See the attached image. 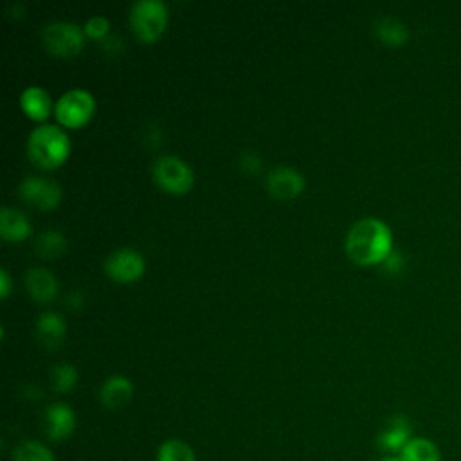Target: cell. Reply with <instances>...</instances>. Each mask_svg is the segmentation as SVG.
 I'll list each match as a JSON object with an SVG mask.
<instances>
[{"label":"cell","mask_w":461,"mask_h":461,"mask_svg":"<svg viewBox=\"0 0 461 461\" xmlns=\"http://www.w3.org/2000/svg\"><path fill=\"white\" fill-rule=\"evenodd\" d=\"M95 110L94 95L86 88H70L59 95L54 104L56 119L67 128H77L85 124Z\"/></svg>","instance_id":"cell-5"},{"label":"cell","mask_w":461,"mask_h":461,"mask_svg":"<svg viewBox=\"0 0 461 461\" xmlns=\"http://www.w3.org/2000/svg\"><path fill=\"white\" fill-rule=\"evenodd\" d=\"M344 249L348 258L357 265L384 263L393 252L391 229L375 216L360 218L349 227Z\"/></svg>","instance_id":"cell-1"},{"label":"cell","mask_w":461,"mask_h":461,"mask_svg":"<svg viewBox=\"0 0 461 461\" xmlns=\"http://www.w3.org/2000/svg\"><path fill=\"white\" fill-rule=\"evenodd\" d=\"M29 232H31V223L22 211L9 205H4L0 209V234L4 240L20 241L27 238Z\"/></svg>","instance_id":"cell-15"},{"label":"cell","mask_w":461,"mask_h":461,"mask_svg":"<svg viewBox=\"0 0 461 461\" xmlns=\"http://www.w3.org/2000/svg\"><path fill=\"white\" fill-rule=\"evenodd\" d=\"M380 461H400V456H396V454H385Z\"/></svg>","instance_id":"cell-26"},{"label":"cell","mask_w":461,"mask_h":461,"mask_svg":"<svg viewBox=\"0 0 461 461\" xmlns=\"http://www.w3.org/2000/svg\"><path fill=\"white\" fill-rule=\"evenodd\" d=\"M133 34L142 41L157 40L167 23V9L162 0H135L128 11Z\"/></svg>","instance_id":"cell-3"},{"label":"cell","mask_w":461,"mask_h":461,"mask_svg":"<svg viewBox=\"0 0 461 461\" xmlns=\"http://www.w3.org/2000/svg\"><path fill=\"white\" fill-rule=\"evenodd\" d=\"M375 32L376 36L387 43V45H393V47H398V45H403L405 40H407V29L405 25L393 18V16H384L380 18L376 23H375Z\"/></svg>","instance_id":"cell-18"},{"label":"cell","mask_w":461,"mask_h":461,"mask_svg":"<svg viewBox=\"0 0 461 461\" xmlns=\"http://www.w3.org/2000/svg\"><path fill=\"white\" fill-rule=\"evenodd\" d=\"M76 429V414L65 402H54L45 409V432L52 441H65Z\"/></svg>","instance_id":"cell-10"},{"label":"cell","mask_w":461,"mask_h":461,"mask_svg":"<svg viewBox=\"0 0 461 461\" xmlns=\"http://www.w3.org/2000/svg\"><path fill=\"white\" fill-rule=\"evenodd\" d=\"M398 456L400 461H443L439 447L423 436H412Z\"/></svg>","instance_id":"cell-17"},{"label":"cell","mask_w":461,"mask_h":461,"mask_svg":"<svg viewBox=\"0 0 461 461\" xmlns=\"http://www.w3.org/2000/svg\"><path fill=\"white\" fill-rule=\"evenodd\" d=\"M20 106L29 117H32L36 121H43L52 108V101L45 88H41L38 85H31L22 90Z\"/></svg>","instance_id":"cell-14"},{"label":"cell","mask_w":461,"mask_h":461,"mask_svg":"<svg viewBox=\"0 0 461 461\" xmlns=\"http://www.w3.org/2000/svg\"><path fill=\"white\" fill-rule=\"evenodd\" d=\"M36 335L47 348H56L65 337V321L56 312H43L36 321Z\"/></svg>","instance_id":"cell-16"},{"label":"cell","mask_w":461,"mask_h":461,"mask_svg":"<svg viewBox=\"0 0 461 461\" xmlns=\"http://www.w3.org/2000/svg\"><path fill=\"white\" fill-rule=\"evenodd\" d=\"M108 29H110V22L104 14H92L86 18V22L83 25L85 34H88L90 38H99V40H103L108 34Z\"/></svg>","instance_id":"cell-23"},{"label":"cell","mask_w":461,"mask_h":461,"mask_svg":"<svg viewBox=\"0 0 461 461\" xmlns=\"http://www.w3.org/2000/svg\"><path fill=\"white\" fill-rule=\"evenodd\" d=\"M25 286L27 292L38 301H50L58 292V281L43 267H34L25 272Z\"/></svg>","instance_id":"cell-13"},{"label":"cell","mask_w":461,"mask_h":461,"mask_svg":"<svg viewBox=\"0 0 461 461\" xmlns=\"http://www.w3.org/2000/svg\"><path fill=\"white\" fill-rule=\"evenodd\" d=\"M412 438V427L409 420L402 414L393 416L387 423V427L378 436V447L385 454H400L402 448L411 441Z\"/></svg>","instance_id":"cell-11"},{"label":"cell","mask_w":461,"mask_h":461,"mask_svg":"<svg viewBox=\"0 0 461 461\" xmlns=\"http://www.w3.org/2000/svg\"><path fill=\"white\" fill-rule=\"evenodd\" d=\"M131 396H133V385L124 375L108 376L99 389L101 403L112 411L124 407L131 400Z\"/></svg>","instance_id":"cell-12"},{"label":"cell","mask_w":461,"mask_h":461,"mask_svg":"<svg viewBox=\"0 0 461 461\" xmlns=\"http://www.w3.org/2000/svg\"><path fill=\"white\" fill-rule=\"evenodd\" d=\"M153 180L167 193H185L191 189L194 175L193 169L176 155H162L151 166Z\"/></svg>","instance_id":"cell-4"},{"label":"cell","mask_w":461,"mask_h":461,"mask_svg":"<svg viewBox=\"0 0 461 461\" xmlns=\"http://www.w3.org/2000/svg\"><path fill=\"white\" fill-rule=\"evenodd\" d=\"M9 286H11L9 272L5 268H0V295L2 297H5L9 294Z\"/></svg>","instance_id":"cell-25"},{"label":"cell","mask_w":461,"mask_h":461,"mask_svg":"<svg viewBox=\"0 0 461 461\" xmlns=\"http://www.w3.org/2000/svg\"><path fill=\"white\" fill-rule=\"evenodd\" d=\"M27 153L40 167H58L70 153L68 135L56 124H40L27 137Z\"/></svg>","instance_id":"cell-2"},{"label":"cell","mask_w":461,"mask_h":461,"mask_svg":"<svg viewBox=\"0 0 461 461\" xmlns=\"http://www.w3.org/2000/svg\"><path fill=\"white\" fill-rule=\"evenodd\" d=\"M144 270V258L130 247L112 250L104 259V272L119 283H130L140 277Z\"/></svg>","instance_id":"cell-7"},{"label":"cell","mask_w":461,"mask_h":461,"mask_svg":"<svg viewBox=\"0 0 461 461\" xmlns=\"http://www.w3.org/2000/svg\"><path fill=\"white\" fill-rule=\"evenodd\" d=\"M13 461H56L52 450L38 439H23L13 450Z\"/></svg>","instance_id":"cell-19"},{"label":"cell","mask_w":461,"mask_h":461,"mask_svg":"<svg viewBox=\"0 0 461 461\" xmlns=\"http://www.w3.org/2000/svg\"><path fill=\"white\" fill-rule=\"evenodd\" d=\"M18 193L23 200H27L31 205L38 209H52L54 205H58L61 198V189L58 182L45 176H34V175L25 176L20 182Z\"/></svg>","instance_id":"cell-8"},{"label":"cell","mask_w":461,"mask_h":461,"mask_svg":"<svg viewBox=\"0 0 461 461\" xmlns=\"http://www.w3.org/2000/svg\"><path fill=\"white\" fill-rule=\"evenodd\" d=\"M77 382V371L72 364L59 362L54 364L50 369V384L58 393H67L70 391Z\"/></svg>","instance_id":"cell-22"},{"label":"cell","mask_w":461,"mask_h":461,"mask_svg":"<svg viewBox=\"0 0 461 461\" xmlns=\"http://www.w3.org/2000/svg\"><path fill=\"white\" fill-rule=\"evenodd\" d=\"M67 247L65 236L56 229H47L36 238V252L47 259L59 256Z\"/></svg>","instance_id":"cell-21"},{"label":"cell","mask_w":461,"mask_h":461,"mask_svg":"<svg viewBox=\"0 0 461 461\" xmlns=\"http://www.w3.org/2000/svg\"><path fill=\"white\" fill-rule=\"evenodd\" d=\"M304 187V176L292 166H277L267 173V189L279 200L299 194Z\"/></svg>","instance_id":"cell-9"},{"label":"cell","mask_w":461,"mask_h":461,"mask_svg":"<svg viewBox=\"0 0 461 461\" xmlns=\"http://www.w3.org/2000/svg\"><path fill=\"white\" fill-rule=\"evenodd\" d=\"M382 265H384L389 272H396V270H400V267H402V256L393 250V252L385 258V261H384Z\"/></svg>","instance_id":"cell-24"},{"label":"cell","mask_w":461,"mask_h":461,"mask_svg":"<svg viewBox=\"0 0 461 461\" xmlns=\"http://www.w3.org/2000/svg\"><path fill=\"white\" fill-rule=\"evenodd\" d=\"M43 45L56 56L68 58L81 50L85 41V31L68 20H54L41 31Z\"/></svg>","instance_id":"cell-6"},{"label":"cell","mask_w":461,"mask_h":461,"mask_svg":"<svg viewBox=\"0 0 461 461\" xmlns=\"http://www.w3.org/2000/svg\"><path fill=\"white\" fill-rule=\"evenodd\" d=\"M250 162H252V160L249 158V160H247V169H250ZM254 164H256V166H259V160H254Z\"/></svg>","instance_id":"cell-27"},{"label":"cell","mask_w":461,"mask_h":461,"mask_svg":"<svg viewBox=\"0 0 461 461\" xmlns=\"http://www.w3.org/2000/svg\"><path fill=\"white\" fill-rule=\"evenodd\" d=\"M157 461H196L194 450L184 439H166L157 450Z\"/></svg>","instance_id":"cell-20"}]
</instances>
